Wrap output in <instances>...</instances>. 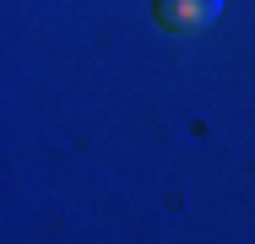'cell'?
Listing matches in <instances>:
<instances>
[{
	"label": "cell",
	"instance_id": "1",
	"mask_svg": "<svg viewBox=\"0 0 255 244\" xmlns=\"http://www.w3.org/2000/svg\"><path fill=\"white\" fill-rule=\"evenodd\" d=\"M223 16V0H152V22L163 33H206Z\"/></svg>",
	"mask_w": 255,
	"mask_h": 244
}]
</instances>
